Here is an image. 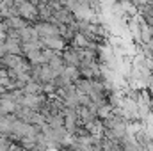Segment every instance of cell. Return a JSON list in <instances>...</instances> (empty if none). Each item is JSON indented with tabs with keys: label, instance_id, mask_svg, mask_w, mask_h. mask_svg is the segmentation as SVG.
I'll return each mask as SVG.
<instances>
[{
	"label": "cell",
	"instance_id": "1",
	"mask_svg": "<svg viewBox=\"0 0 153 151\" xmlns=\"http://www.w3.org/2000/svg\"><path fill=\"white\" fill-rule=\"evenodd\" d=\"M46 151H55V150H46Z\"/></svg>",
	"mask_w": 153,
	"mask_h": 151
}]
</instances>
